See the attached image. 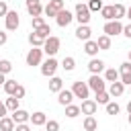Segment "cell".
Listing matches in <instances>:
<instances>
[{
	"instance_id": "cell-1",
	"label": "cell",
	"mask_w": 131,
	"mask_h": 131,
	"mask_svg": "<svg viewBox=\"0 0 131 131\" xmlns=\"http://www.w3.org/2000/svg\"><path fill=\"white\" fill-rule=\"evenodd\" d=\"M59 45H61V41H59V37H55V35H51V37H47L45 39V43H43V51L49 55V57H53L57 51H59Z\"/></svg>"
},
{
	"instance_id": "cell-2",
	"label": "cell",
	"mask_w": 131,
	"mask_h": 131,
	"mask_svg": "<svg viewBox=\"0 0 131 131\" xmlns=\"http://www.w3.org/2000/svg\"><path fill=\"white\" fill-rule=\"evenodd\" d=\"M55 70H57V59L55 57H47L43 63H41V74L45 78H53L55 76Z\"/></svg>"
},
{
	"instance_id": "cell-3",
	"label": "cell",
	"mask_w": 131,
	"mask_h": 131,
	"mask_svg": "<svg viewBox=\"0 0 131 131\" xmlns=\"http://www.w3.org/2000/svg\"><path fill=\"white\" fill-rule=\"evenodd\" d=\"M76 20L80 25H88L90 23V8H88V4H76Z\"/></svg>"
},
{
	"instance_id": "cell-4",
	"label": "cell",
	"mask_w": 131,
	"mask_h": 131,
	"mask_svg": "<svg viewBox=\"0 0 131 131\" xmlns=\"http://www.w3.org/2000/svg\"><path fill=\"white\" fill-rule=\"evenodd\" d=\"M86 84H88V88H90V90H94V92H102V90L106 88V80H102L98 74H92V76L88 78V82H86Z\"/></svg>"
},
{
	"instance_id": "cell-5",
	"label": "cell",
	"mask_w": 131,
	"mask_h": 131,
	"mask_svg": "<svg viewBox=\"0 0 131 131\" xmlns=\"http://www.w3.org/2000/svg\"><path fill=\"white\" fill-rule=\"evenodd\" d=\"M72 92H74V96H76V98H82V100H86V98H88V92H90V88H88V84H86V82L78 80V82H74V86H72Z\"/></svg>"
},
{
	"instance_id": "cell-6",
	"label": "cell",
	"mask_w": 131,
	"mask_h": 131,
	"mask_svg": "<svg viewBox=\"0 0 131 131\" xmlns=\"http://www.w3.org/2000/svg\"><path fill=\"white\" fill-rule=\"evenodd\" d=\"M4 23H6V31H16L18 25H20L18 12H16V10H8V14L4 16Z\"/></svg>"
},
{
	"instance_id": "cell-7",
	"label": "cell",
	"mask_w": 131,
	"mask_h": 131,
	"mask_svg": "<svg viewBox=\"0 0 131 131\" xmlns=\"http://www.w3.org/2000/svg\"><path fill=\"white\" fill-rule=\"evenodd\" d=\"M102 31H104V35L115 37V35L123 33V25H121L119 20H106V23H104V27H102Z\"/></svg>"
},
{
	"instance_id": "cell-8",
	"label": "cell",
	"mask_w": 131,
	"mask_h": 131,
	"mask_svg": "<svg viewBox=\"0 0 131 131\" xmlns=\"http://www.w3.org/2000/svg\"><path fill=\"white\" fill-rule=\"evenodd\" d=\"M41 57H43V47H33L29 53H27V66H39L41 63Z\"/></svg>"
},
{
	"instance_id": "cell-9",
	"label": "cell",
	"mask_w": 131,
	"mask_h": 131,
	"mask_svg": "<svg viewBox=\"0 0 131 131\" xmlns=\"http://www.w3.org/2000/svg\"><path fill=\"white\" fill-rule=\"evenodd\" d=\"M63 10V0H49V4L45 6V14L47 16H57L59 12Z\"/></svg>"
},
{
	"instance_id": "cell-10",
	"label": "cell",
	"mask_w": 131,
	"mask_h": 131,
	"mask_svg": "<svg viewBox=\"0 0 131 131\" xmlns=\"http://www.w3.org/2000/svg\"><path fill=\"white\" fill-rule=\"evenodd\" d=\"M25 4H27V10H29L31 18H35V16H41V12L45 10V8L41 6V0H25Z\"/></svg>"
},
{
	"instance_id": "cell-11",
	"label": "cell",
	"mask_w": 131,
	"mask_h": 131,
	"mask_svg": "<svg viewBox=\"0 0 131 131\" xmlns=\"http://www.w3.org/2000/svg\"><path fill=\"white\" fill-rule=\"evenodd\" d=\"M96 108H98L96 100H90V98L82 100V104H80V111H82V115H86V117H92V115H96Z\"/></svg>"
},
{
	"instance_id": "cell-12",
	"label": "cell",
	"mask_w": 131,
	"mask_h": 131,
	"mask_svg": "<svg viewBox=\"0 0 131 131\" xmlns=\"http://www.w3.org/2000/svg\"><path fill=\"white\" fill-rule=\"evenodd\" d=\"M74 18H76V16H72V12H70V10H66V8L55 16V20H57V25H59V27H68Z\"/></svg>"
},
{
	"instance_id": "cell-13",
	"label": "cell",
	"mask_w": 131,
	"mask_h": 131,
	"mask_svg": "<svg viewBox=\"0 0 131 131\" xmlns=\"http://www.w3.org/2000/svg\"><path fill=\"white\" fill-rule=\"evenodd\" d=\"M76 96H74V92L72 90H61V92H57V102L61 104V106H68V104H72V100H74Z\"/></svg>"
},
{
	"instance_id": "cell-14",
	"label": "cell",
	"mask_w": 131,
	"mask_h": 131,
	"mask_svg": "<svg viewBox=\"0 0 131 131\" xmlns=\"http://www.w3.org/2000/svg\"><path fill=\"white\" fill-rule=\"evenodd\" d=\"M90 35H92V31H90V27L88 25H80L78 29H76V37L80 39V41H90Z\"/></svg>"
},
{
	"instance_id": "cell-15",
	"label": "cell",
	"mask_w": 131,
	"mask_h": 131,
	"mask_svg": "<svg viewBox=\"0 0 131 131\" xmlns=\"http://www.w3.org/2000/svg\"><path fill=\"white\" fill-rule=\"evenodd\" d=\"M10 117H12V121H14L16 125H20V123H27V121L31 119V115H29L27 111H23V108H18V111H14V113H12Z\"/></svg>"
},
{
	"instance_id": "cell-16",
	"label": "cell",
	"mask_w": 131,
	"mask_h": 131,
	"mask_svg": "<svg viewBox=\"0 0 131 131\" xmlns=\"http://www.w3.org/2000/svg\"><path fill=\"white\" fill-rule=\"evenodd\" d=\"M88 70H90V74H100L102 70H104V61L102 59H90V63H88Z\"/></svg>"
},
{
	"instance_id": "cell-17",
	"label": "cell",
	"mask_w": 131,
	"mask_h": 131,
	"mask_svg": "<svg viewBox=\"0 0 131 131\" xmlns=\"http://www.w3.org/2000/svg\"><path fill=\"white\" fill-rule=\"evenodd\" d=\"M123 92H125V84H123L121 80H119V82H113V84L108 86V94H111V96H121Z\"/></svg>"
},
{
	"instance_id": "cell-18",
	"label": "cell",
	"mask_w": 131,
	"mask_h": 131,
	"mask_svg": "<svg viewBox=\"0 0 131 131\" xmlns=\"http://www.w3.org/2000/svg\"><path fill=\"white\" fill-rule=\"evenodd\" d=\"M35 127H41V125H45L47 123V117H45V113H41V111H37V113H33L31 115V119H29Z\"/></svg>"
},
{
	"instance_id": "cell-19",
	"label": "cell",
	"mask_w": 131,
	"mask_h": 131,
	"mask_svg": "<svg viewBox=\"0 0 131 131\" xmlns=\"http://www.w3.org/2000/svg\"><path fill=\"white\" fill-rule=\"evenodd\" d=\"M14 129H16V123L12 121V117L0 119V131H14Z\"/></svg>"
},
{
	"instance_id": "cell-20",
	"label": "cell",
	"mask_w": 131,
	"mask_h": 131,
	"mask_svg": "<svg viewBox=\"0 0 131 131\" xmlns=\"http://www.w3.org/2000/svg\"><path fill=\"white\" fill-rule=\"evenodd\" d=\"M104 80H106V82H111V84H113V82H119V80H121V74H119V70H115V68H108V70L104 72Z\"/></svg>"
},
{
	"instance_id": "cell-21",
	"label": "cell",
	"mask_w": 131,
	"mask_h": 131,
	"mask_svg": "<svg viewBox=\"0 0 131 131\" xmlns=\"http://www.w3.org/2000/svg\"><path fill=\"white\" fill-rule=\"evenodd\" d=\"M61 90H63V82H61V78L53 76V78L49 80V92H61Z\"/></svg>"
},
{
	"instance_id": "cell-22",
	"label": "cell",
	"mask_w": 131,
	"mask_h": 131,
	"mask_svg": "<svg viewBox=\"0 0 131 131\" xmlns=\"http://www.w3.org/2000/svg\"><path fill=\"white\" fill-rule=\"evenodd\" d=\"M84 51H86L88 55H92V57H94V55L98 53V43H96V41H92V39H90V41H86V43H84Z\"/></svg>"
},
{
	"instance_id": "cell-23",
	"label": "cell",
	"mask_w": 131,
	"mask_h": 131,
	"mask_svg": "<svg viewBox=\"0 0 131 131\" xmlns=\"http://www.w3.org/2000/svg\"><path fill=\"white\" fill-rule=\"evenodd\" d=\"M113 12H115V20L127 16V8H125L123 4H113Z\"/></svg>"
},
{
	"instance_id": "cell-24",
	"label": "cell",
	"mask_w": 131,
	"mask_h": 131,
	"mask_svg": "<svg viewBox=\"0 0 131 131\" xmlns=\"http://www.w3.org/2000/svg\"><path fill=\"white\" fill-rule=\"evenodd\" d=\"M98 129V123L94 117H86L84 119V131H96Z\"/></svg>"
},
{
	"instance_id": "cell-25",
	"label": "cell",
	"mask_w": 131,
	"mask_h": 131,
	"mask_svg": "<svg viewBox=\"0 0 131 131\" xmlns=\"http://www.w3.org/2000/svg\"><path fill=\"white\" fill-rule=\"evenodd\" d=\"M29 43H31L33 47H43V43H45V39H41V37H39V35H37L35 31H33V33L29 35Z\"/></svg>"
},
{
	"instance_id": "cell-26",
	"label": "cell",
	"mask_w": 131,
	"mask_h": 131,
	"mask_svg": "<svg viewBox=\"0 0 131 131\" xmlns=\"http://www.w3.org/2000/svg\"><path fill=\"white\" fill-rule=\"evenodd\" d=\"M96 43H98V49H111V37L108 35H100L96 39Z\"/></svg>"
},
{
	"instance_id": "cell-27",
	"label": "cell",
	"mask_w": 131,
	"mask_h": 131,
	"mask_svg": "<svg viewBox=\"0 0 131 131\" xmlns=\"http://www.w3.org/2000/svg\"><path fill=\"white\" fill-rule=\"evenodd\" d=\"M108 102H111V94L106 90L96 92V104H108Z\"/></svg>"
},
{
	"instance_id": "cell-28",
	"label": "cell",
	"mask_w": 131,
	"mask_h": 131,
	"mask_svg": "<svg viewBox=\"0 0 131 131\" xmlns=\"http://www.w3.org/2000/svg\"><path fill=\"white\" fill-rule=\"evenodd\" d=\"M80 113H82V111H80V106H76V104H68V106H66V117H70V119H76Z\"/></svg>"
},
{
	"instance_id": "cell-29",
	"label": "cell",
	"mask_w": 131,
	"mask_h": 131,
	"mask_svg": "<svg viewBox=\"0 0 131 131\" xmlns=\"http://www.w3.org/2000/svg\"><path fill=\"white\" fill-rule=\"evenodd\" d=\"M61 68H63L66 72H72V70L76 68V59H74V57H70V55H68V57H63V61H61Z\"/></svg>"
},
{
	"instance_id": "cell-30",
	"label": "cell",
	"mask_w": 131,
	"mask_h": 131,
	"mask_svg": "<svg viewBox=\"0 0 131 131\" xmlns=\"http://www.w3.org/2000/svg\"><path fill=\"white\" fill-rule=\"evenodd\" d=\"M16 86H18V82H16V80H6V84H4V92L12 96V94L16 92Z\"/></svg>"
},
{
	"instance_id": "cell-31",
	"label": "cell",
	"mask_w": 131,
	"mask_h": 131,
	"mask_svg": "<svg viewBox=\"0 0 131 131\" xmlns=\"http://www.w3.org/2000/svg\"><path fill=\"white\" fill-rule=\"evenodd\" d=\"M100 14H102V18H104V20H115V12H113V6H102Z\"/></svg>"
},
{
	"instance_id": "cell-32",
	"label": "cell",
	"mask_w": 131,
	"mask_h": 131,
	"mask_svg": "<svg viewBox=\"0 0 131 131\" xmlns=\"http://www.w3.org/2000/svg\"><path fill=\"white\" fill-rule=\"evenodd\" d=\"M35 33H37V35H39L41 39H47V37H51V35H49V33H51V27H49V25L45 23V25H43V27H39V29H37Z\"/></svg>"
},
{
	"instance_id": "cell-33",
	"label": "cell",
	"mask_w": 131,
	"mask_h": 131,
	"mask_svg": "<svg viewBox=\"0 0 131 131\" xmlns=\"http://www.w3.org/2000/svg\"><path fill=\"white\" fill-rule=\"evenodd\" d=\"M4 104H6V108H8V111H12V113H14V111H18V98H14V96L6 98V100H4Z\"/></svg>"
},
{
	"instance_id": "cell-34",
	"label": "cell",
	"mask_w": 131,
	"mask_h": 131,
	"mask_svg": "<svg viewBox=\"0 0 131 131\" xmlns=\"http://www.w3.org/2000/svg\"><path fill=\"white\" fill-rule=\"evenodd\" d=\"M88 8H90V12H92V10H94V12L102 10V0H90V2H88Z\"/></svg>"
},
{
	"instance_id": "cell-35",
	"label": "cell",
	"mask_w": 131,
	"mask_h": 131,
	"mask_svg": "<svg viewBox=\"0 0 131 131\" xmlns=\"http://www.w3.org/2000/svg\"><path fill=\"white\" fill-rule=\"evenodd\" d=\"M12 70V63L8 59H0V74H8Z\"/></svg>"
},
{
	"instance_id": "cell-36",
	"label": "cell",
	"mask_w": 131,
	"mask_h": 131,
	"mask_svg": "<svg viewBox=\"0 0 131 131\" xmlns=\"http://www.w3.org/2000/svg\"><path fill=\"white\" fill-rule=\"evenodd\" d=\"M119 111H121V106H119L117 102H108V104H106V113H108V115H119Z\"/></svg>"
},
{
	"instance_id": "cell-37",
	"label": "cell",
	"mask_w": 131,
	"mask_h": 131,
	"mask_svg": "<svg viewBox=\"0 0 131 131\" xmlns=\"http://www.w3.org/2000/svg\"><path fill=\"white\" fill-rule=\"evenodd\" d=\"M45 131H59V123L57 121H47L45 123Z\"/></svg>"
},
{
	"instance_id": "cell-38",
	"label": "cell",
	"mask_w": 131,
	"mask_h": 131,
	"mask_svg": "<svg viewBox=\"0 0 131 131\" xmlns=\"http://www.w3.org/2000/svg\"><path fill=\"white\" fill-rule=\"evenodd\" d=\"M31 23H33V29H35V31H37L39 27H43V25H45L43 16H35V18H31Z\"/></svg>"
},
{
	"instance_id": "cell-39",
	"label": "cell",
	"mask_w": 131,
	"mask_h": 131,
	"mask_svg": "<svg viewBox=\"0 0 131 131\" xmlns=\"http://www.w3.org/2000/svg\"><path fill=\"white\" fill-rule=\"evenodd\" d=\"M119 74H131V61H125V63H121V70H119Z\"/></svg>"
},
{
	"instance_id": "cell-40",
	"label": "cell",
	"mask_w": 131,
	"mask_h": 131,
	"mask_svg": "<svg viewBox=\"0 0 131 131\" xmlns=\"http://www.w3.org/2000/svg\"><path fill=\"white\" fill-rule=\"evenodd\" d=\"M12 96H14V98H18V100H20V98H23V96H25V86H20V84H18V86H16V92H14V94H12Z\"/></svg>"
},
{
	"instance_id": "cell-41",
	"label": "cell",
	"mask_w": 131,
	"mask_h": 131,
	"mask_svg": "<svg viewBox=\"0 0 131 131\" xmlns=\"http://www.w3.org/2000/svg\"><path fill=\"white\" fill-rule=\"evenodd\" d=\"M121 82L125 86H131V74H121Z\"/></svg>"
},
{
	"instance_id": "cell-42",
	"label": "cell",
	"mask_w": 131,
	"mask_h": 131,
	"mask_svg": "<svg viewBox=\"0 0 131 131\" xmlns=\"http://www.w3.org/2000/svg\"><path fill=\"white\" fill-rule=\"evenodd\" d=\"M6 14H8V6L4 0H0V16H6Z\"/></svg>"
},
{
	"instance_id": "cell-43",
	"label": "cell",
	"mask_w": 131,
	"mask_h": 131,
	"mask_svg": "<svg viewBox=\"0 0 131 131\" xmlns=\"http://www.w3.org/2000/svg\"><path fill=\"white\" fill-rule=\"evenodd\" d=\"M14 131H31V127L27 125V123H20V125H16V129Z\"/></svg>"
},
{
	"instance_id": "cell-44",
	"label": "cell",
	"mask_w": 131,
	"mask_h": 131,
	"mask_svg": "<svg viewBox=\"0 0 131 131\" xmlns=\"http://www.w3.org/2000/svg\"><path fill=\"white\" fill-rule=\"evenodd\" d=\"M6 111H8V108H6V104L0 100V119H4V117H6Z\"/></svg>"
},
{
	"instance_id": "cell-45",
	"label": "cell",
	"mask_w": 131,
	"mask_h": 131,
	"mask_svg": "<svg viewBox=\"0 0 131 131\" xmlns=\"http://www.w3.org/2000/svg\"><path fill=\"white\" fill-rule=\"evenodd\" d=\"M123 35H125V37H129V39H131V23H129V25H127V27H123Z\"/></svg>"
},
{
	"instance_id": "cell-46",
	"label": "cell",
	"mask_w": 131,
	"mask_h": 131,
	"mask_svg": "<svg viewBox=\"0 0 131 131\" xmlns=\"http://www.w3.org/2000/svg\"><path fill=\"white\" fill-rule=\"evenodd\" d=\"M6 41H8V35H6L4 31H0V45H4Z\"/></svg>"
},
{
	"instance_id": "cell-47",
	"label": "cell",
	"mask_w": 131,
	"mask_h": 131,
	"mask_svg": "<svg viewBox=\"0 0 131 131\" xmlns=\"http://www.w3.org/2000/svg\"><path fill=\"white\" fill-rule=\"evenodd\" d=\"M6 84V78H4V74H0V86H4Z\"/></svg>"
},
{
	"instance_id": "cell-48",
	"label": "cell",
	"mask_w": 131,
	"mask_h": 131,
	"mask_svg": "<svg viewBox=\"0 0 131 131\" xmlns=\"http://www.w3.org/2000/svg\"><path fill=\"white\" fill-rule=\"evenodd\" d=\"M127 18H129V20H131V6H129V8H127Z\"/></svg>"
},
{
	"instance_id": "cell-49",
	"label": "cell",
	"mask_w": 131,
	"mask_h": 131,
	"mask_svg": "<svg viewBox=\"0 0 131 131\" xmlns=\"http://www.w3.org/2000/svg\"><path fill=\"white\" fill-rule=\"evenodd\" d=\"M127 113L131 115V100H129V104H127Z\"/></svg>"
},
{
	"instance_id": "cell-50",
	"label": "cell",
	"mask_w": 131,
	"mask_h": 131,
	"mask_svg": "<svg viewBox=\"0 0 131 131\" xmlns=\"http://www.w3.org/2000/svg\"><path fill=\"white\" fill-rule=\"evenodd\" d=\"M129 61H131V51H129Z\"/></svg>"
},
{
	"instance_id": "cell-51",
	"label": "cell",
	"mask_w": 131,
	"mask_h": 131,
	"mask_svg": "<svg viewBox=\"0 0 131 131\" xmlns=\"http://www.w3.org/2000/svg\"><path fill=\"white\" fill-rule=\"evenodd\" d=\"M129 123H131V115H129Z\"/></svg>"
},
{
	"instance_id": "cell-52",
	"label": "cell",
	"mask_w": 131,
	"mask_h": 131,
	"mask_svg": "<svg viewBox=\"0 0 131 131\" xmlns=\"http://www.w3.org/2000/svg\"><path fill=\"white\" fill-rule=\"evenodd\" d=\"M129 92H131V90H129Z\"/></svg>"
}]
</instances>
